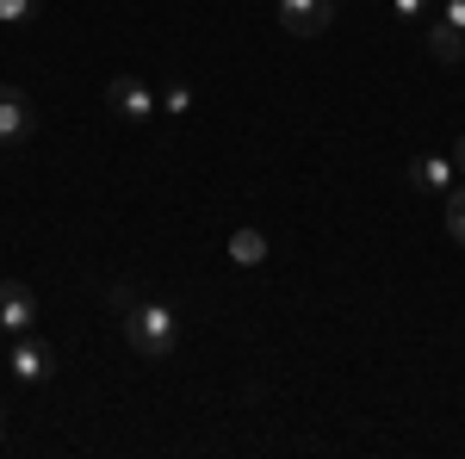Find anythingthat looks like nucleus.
I'll list each match as a JSON object with an SVG mask.
<instances>
[{"instance_id":"obj_1","label":"nucleus","mask_w":465,"mask_h":459,"mask_svg":"<svg viewBox=\"0 0 465 459\" xmlns=\"http://www.w3.org/2000/svg\"><path fill=\"white\" fill-rule=\"evenodd\" d=\"M118 329H124V342H131V354L137 360H168L180 342V323L168 304H131V311H118Z\"/></svg>"},{"instance_id":"obj_2","label":"nucleus","mask_w":465,"mask_h":459,"mask_svg":"<svg viewBox=\"0 0 465 459\" xmlns=\"http://www.w3.org/2000/svg\"><path fill=\"white\" fill-rule=\"evenodd\" d=\"M6 366H13V379H19V385H50L63 360H56V348H50L44 335H32V329H25V335H13V348H6Z\"/></svg>"},{"instance_id":"obj_3","label":"nucleus","mask_w":465,"mask_h":459,"mask_svg":"<svg viewBox=\"0 0 465 459\" xmlns=\"http://www.w3.org/2000/svg\"><path fill=\"white\" fill-rule=\"evenodd\" d=\"M106 112H112V118H124V125H149V118L162 112V100H155V87H149V81L118 75V81L106 87Z\"/></svg>"},{"instance_id":"obj_4","label":"nucleus","mask_w":465,"mask_h":459,"mask_svg":"<svg viewBox=\"0 0 465 459\" xmlns=\"http://www.w3.org/2000/svg\"><path fill=\"white\" fill-rule=\"evenodd\" d=\"M37 131V112L32 94H19L13 81H0V149H19V143Z\"/></svg>"},{"instance_id":"obj_5","label":"nucleus","mask_w":465,"mask_h":459,"mask_svg":"<svg viewBox=\"0 0 465 459\" xmlns=\"http://www.w3.org/2000/svg\"><path fill=\"white\" fill-rule=\"evenodd\" d=\"M273 13H280V25L292 37H322L329 19H335V0H280Z\"/></svg>"},{"instance_id":"obj_6","label":"nucleus","mask_w":465,"mask_h":459,"mask_svg":"<svg viewBox=\"0 0 465 459\" xmlns=\"http://www.w3.org/2000/svg\"><path fill=\"white\" fill-rule=\"evenodd\" d=\"M32 323H37V298H32V285L0 280V329H6V335H25Z\"/></svg>"},{"instance_id":"obj_7","label":"nucleus","mask_w":465,"mask_h":459,"mask_svg":"<svg viewBox=\"0 0 465 459\" xmlns=\"http://www.w3.org/2000/svg\"><path fill=\"white\" fill-rule=\"evenodd\" d=\"M460 162H453V155H416V168H410V186H416V193H453V186H460Z\"/></svg>"},{"instance_id":"obj_8","label":"nucleus","mask_w":465,"mask_h":459,"mask_svg":"<svg viewBox=\"0 0 465 459\" xmlns=\"http://www.w3.org/2000/svg\"><path fill=\"white\" fill-rule=\"evenodd\" d=\"M429 56L434 63H465V32H453L447 19H434L429 25Z\"/></svg>"},{"instance_id":"obj_9","label":"nucleus","mask_w":465,"mask_h":459,"mask_svg":"<svg viewBox=\"0 0 465 459\" xmlns=\"http://www.w3.org/2000/svg\"><path fill=\"white\" fill-rule=\"evenodd\" d=\"M230 261H236V267H261V261H267V236H261V230H236V236H230Z\"/></svg>"},{"instance_id":"obj_10","label":"nucleus","mask_w":465,"mask_h":459,"mask_svg":"<svg viewBox=\"0 0 465 459\" xmlns=\"http://www.w3.org/2000/svg\"><path fill=\"white\" fill-rule=\"evenodd\" d=\"M447 236L465 248V186H453V193H447Z\"/></svg>"},{"instance_id":"obj_11","label":"nucleus","mask_w":465,"mask_h":459,"mask_svg":"<svg viewBox=\"0 0 465 459\" xmlns=\"http://www.w3.org/2000/svg\"><path fill=\"white\" fill-rule=\"evenodd\" d=\"M44 0H0V25H32Z\"/></svg>"},{"instance_id":"obj_12","label":"nucleus","mask_w":465,"mask_h":459,"mask_svg":"<svg viewBox=\"0 0 465 459\" xmlns=\"http://www.w3.org/2000/svg\"><path fill=\"white\" fill-rule=\"evenodd\" d=\"M162 106L174 112V118H180V112H193V87H168V94H162Z\"/></svg>"},{"instance_id":"obj_13","label":"nucleus","mask_w":465,"mask_h":459,"mask_svg":"<svg viewBox=\"0 0 465 459\" xmlns=\"http://www.w3.org/2000/svg\"><path fill=\"white\" fill-rule=\"evenodd\" d=\"M440 19H447L453 32H465V0H447V6H440Z\"/></svg>"},{"instance_id":"obj_14","label":"nucleus","mask_w":465,"mask_h":459,"mask_svg":"<svg viewBox=\"0 0 465 459\" xmlns=\"http://www.w3.org/2000/svg\"><path fill=\"white\" fill-rule=\"evenodd\" d=\"M397 6V19H422V13H429V0H391Z\"/></svg>"},{"instance_id":"obj_15","label":"nucleus","mask_w":465,"mask_h":459,"mask_svg":"<svg viewBox=\"0 0 465 459\" xmlns=\"http://www.w3.org/2000/svg\"><path fill=\"white\" fill-rule=\"evenodd\" d=\"M453 162H460V168H465V131H460V143H453Z\"/></svg>"},{"instance_id":"obj_16","label":"nucleus","mask_w":465,"mask_h":459,"mask_svg":"<svg viewBox=\"0 0 465 459\" xmlns=\"http://www.w3.org/2000/svg\"><path fill=\"white\" fill-rule=\"evenodd\" d=\"M0 447H6V404H0Z\"/></svg>"}]
</instances>
